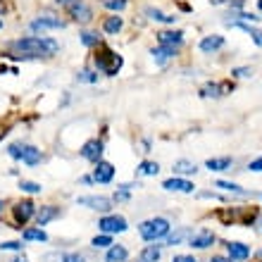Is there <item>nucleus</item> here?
I'll list each match as a JSON object with an SVG mask.
<instances>
[{
  "instance_id": "20e7f679",
  "label": "nucleus",
  "mask_w": 262,
  "mask_h": 262,
  "mask_svg": "<svg viewBox=\"0 0 262 262\" xmlns=\"http://www.w3.org/2000/svg\"><path fill=\"white\" fill-rule=\"evenodd\" d=\"M7 155H10L12 160L24 162L27 167L41 165V160H43V152L38 150L36 145H29V143H12V145H7Z\"/></svg>"
},
{
  "instance_id": "c756f323",
  "label": "nucleus",
  "mask_w": 262,
  "mask_h": 262,
  "mask_svg": "<svg viewBox=\"0 0 262 262\" xmlns=\"http://www.w3.org/2000/svg\"><path fill=\"white\" fill-rule=\"evenodd\" d=\"M79 41H81L86 48H96L98 43H103L96 31H81V34H79Z\"/></svg>"
},
{
  "instance_id": "2f4dec72",
  "label": "nucleus",
  "mask_w": 262,
  "mask_h": 262,
  "mask_svg": "<svg viewBox=\"0 0 262 262\" xmlns=\"http://www.w3.org/2000/svg\"><path fill=\"white\" fill-rule=\"evenodd\" d=\"M76 81L79 83H98V72L96 69H81V72H76Z\"/></svg>"
},
{
  "instance_id": "9d476101",
  "label": "nucleus",
  "mask_w": 262,
  "mask_h": 262,
  "mask_svg": "<svg viewBox=\"0 0 262 262\" xmlns=\"http://www.w3.org/2000/svg\"><path fill=\"white\" fill-rule=\"evenodd\" d=\"M50 29H64V19H60L55 14H41L31 21V31L36 36L43 34V31H50Z\"/></svg>"
},
{
  "instance_id": "b1692460",
  "label": "nucleus",
  "mask_w": 262,
  "mask_h": 262,
  "mask_svg": "<svg viewBox=\"0 0 262 262\" xmlns=\"http://www.w3.org/2000/svg\"><path fill=\"white\" fill-rule=\"evenodd\" d=\"M145 14H148L152 21H162V24H174V21H177L174 14H165L162 10H158V7H145Z\"/></svg>"
},
{
  "instance_id": "c9c22d12",
  "label": "nucleus",
  "mask_w": 262,
  "mask_h": 262,
  "mask_svg": "<svg viewBox=\"0 0 262 262\" xmlns=\"http://www.w3.org/2000/svg\"><path fill=\"white\" fill-rule=\"evenodd\" d=\"M62 262H86L81 253H62Z\"/></svg>"
},
{
  "instance_id": "4468645a",
  "label": "nucleus",
  "mask_w": 262,
  "mask_h": 262,
  "mask_svg": "<svg viewBox=\"0 0 262 262\" xmlns=\"http://www.w3.org/2000/svg\"><path fill=\"white\" fill-rule=\"evenodd\" d=\"M227 253H229V260H248L250 257V246H246V243L241 241H229L227 243Z\"/></svg>"
},
{
  "instance_id": "39448f33",
  "label": "nucleus",
  "mask_w": 262,
  "mask_h": 262,
  "mask_svg": "<svg viewBox=\"0 0 262 262\" xmlns=\"http://www.w3.org/2000/svg\"><path fill=\"white\" fill-rule=\"evenodd\" d=\"M55 3L60 7H64L69 17H72L74 21H79V24H89V21H93V10H91L83 0H55Z\"/></svg>"
},
{
  "instance_id": "2eb2a0df",
  "label": "nucleus",
  "mask_w": 262,
  "mask_h": 262,
  "mask_svg": "<svg viewBox=\"0 0 262 262\" xmlns=\"http://www.w3.org/2000/svg\"><path fill=\"white\" fill-rule=\"evenodd\" d=\"M200 53H205V55H212V53H217L220 48H224V36H217V34H212V36H205L203 41H200Z\"/></svg>"
},
{
  "instance_id": "f3484780",
  "label": "nucleus",
  "mask_w": 262,
  "mask_h": 262,
  "mask_svg": "<svg viewBox=\"0 0 262 262\" xmlns=\"http://www.w3.org/2000/svg\"><path fill=\"white\" fill-rule=\"evenodd\" d=\"M214 243V234L212 231H198V234H191V248L195 250H205Z\"/></svg>"
},
{
  "instance_id": "a878e982",
  "label": "nucleus",
  "mask_w": 262,
  "mask_h": 262,
  "mask_svg": "<svg viewBox=\"0 0 262 262\" xmlns=\"http://www.w3.org/2000/svg\"><path fill=\"white\" fill-rule=\"evenodd\" d=\"M205 167L210 172H224V169L231 167V158H210L205 162Z\"/></svg>"
},
{
  "instance_id": "bb28decb",
  "label": "nucleus",
  "mask_w": 262,
  "mask_h": 262,
  "mask_svg": "<svg viewBox=\"0 0 262 262\" xmlns=\"http://www.w3.org/2000/svg\"><path fill=\"white\" fill-rule=\"evenodd\" d=\"M158 172H160V165L158 162H150V160H143L136 169L138 177H158Z\"/></svg>"
},
{
  "instance_id": "ea45409f",
  "label": "nucleus",
  "mask_w": 262,
  "mask_h": 262,
  "mask_svg": "<svg viewBox=\"0 0 262 262\" xmlns=\"http://www.w3.org/2000/svg\"><path fill=\"white\" fill-rule=\"evenodd\" d=\"M248 169H250V172H262V158L253 160V162L248 165Z\"/></svg>"
},
{
  "instance_id": "aec40b11",
  "label": "nucleus",
  "mask_w": 262,
  "mask_h": 262,
  "mask_svg": "<svg viewBox=\"0 0 262 262\" xmlns=\"http://www.w3.org/2000/svg\"><path fill=\"white\" fill-rule=\"evenodd\" d=\"M124 29V19L119 17V14H112V17H105L103 21V31L105 34H110V36H117L119 31Z\"/></svg>"
},
{
  "instance_id": "9b49d317",
  "label": "nucleus",
  "mask_w": 262,
  "mask_h": 262,
  "mask_svg": "<svg viewBox=\"0 0 262 262\" xmlns=\"http://www.w3.org/2000/svg\"><path fill=\"white\" fill-rule=\"evenodd\" d=\"M91 179H93V184H110V181L115 179V165H112V162H105V160L96 162V169L91 174Z\"/></svg>"
},
{
  "instance_id": "5701e85b",
  "label": "nucleus",
  "mask_w": 262,
  "mask_h": 262,
  "mask_svg": "<svg viewBox=\"0 0 262 262\" xmlns=\"http://www.w3.org/2000/svg\"><path fill=\"white\" fill-rule=\"evenodd\" d=\"M150 55L155 57V62H167L169 57L177 55V48H172V46H158V48L150 50Z\"/></svg>"
},
{
  "instance_id": "f8f14e48",
  "label": "nucleus",
  "mask_w": 262,
  "mask_h": 262,
  "mask_svg": "<svg viewBox=\"0 0 262 262\" xmlns=\"http://www.w3.org/2000/svg\"><path fill=\"white\" fill-rule=\"evenodd\" d=\"M62 214V210L57 205H41V207H36V214H34V220H36V227H46V224H50L53 220H57Z\"/></svg>"
},
{
  "instance_id": "a19ab883",
  "label": "nucleus",
  "mask_w": 262,
  "mask_h": 262,
  "mask_svg": "<svg viewBox=\"0 0 262 262\" xmlns=\"http://www.w3.org/2000/svg\"><path fill=\"white\" fill-rule=\"evenodd\" d=\"M172 262H198L193 255H174Z\"/></svg>"
},
{
  "instance_id": "473e14b6",
  "label": "nucleus",
  "mask_w": 262,
  "mask_h": 262,
  "mask_svg": "<svg viewBox=\"0 0 262 262\" xmlns=\"http://www.w3.org/2000/svg\"><path fill=\"white\" fill-rule=\"evenodd\" d=\"M217 188H224V191H229V193H238V195H248V191L243 186H238V184H231V181H217Z\"/></svg>"
},
{
  "instance_id": "dca6fc26",
  "label": "nucleus",
  "mask_w": 262,
  "mask_h": 262,
  "mask_svg": "<svg viewBox=\"0 0 262 262\" xmlns=\"http://www.w3.org/2000/svg\"><path fill=\"white\" fill-rule=\"evenodd\" d=\"M229 91H231V83H229V81L205 83V86L200 89V96H205V98H220V96H224V93H229Z\"/></svg>"
},
{
  "instance_id": "e433bc0d",
  "label": "nucleus",
  "mask_w": 262,
  "mask_h": 262,
  "mask_svg": "<svg viewBox=\"0 0 262 262\" xmlns=\"http://www.w3.org/2000/svg\"><path fill=\"white\" fill-rule=\"evenodd\" d=\"M21 241H3L0 243V250H21Z\"/></svg>"
},
{
  "instance_id": "c03bdc74",
  "label": "nucleus",
  "mask_w": 262,
  "mask_h": 262,
  "mask_svg": "<svg viewBox=\"0 0 262 262\" xmlns=\"http://www.w3.org/2000/svg\"><path fill=\"white\" fill-rule=\"evenodd\" d=\"M257 7H260V10H262V0H257Z\"/></svg>"
},
{
  "instance_id": "423d86ee",
  "label": "nucleus",
  "mask_w": 262,
  "mask_h": 262,
  "mask_svg": "<svg viewBox=\"0 0 262 262\" xmlns=\"http://www.w3.org/2000/svg\"><path fill=\"white\" fill-rule=\"evenodd\" d=\"M10 210H12V222L17 224V229H21L29 220H34V214H36L34 200H29V198L17 200V203H14V205L10 207Z\"/></svg>"
},
{
  "instance_id": "cd10ccee",
  "label": "nucleus",
  "mask_w": 262,
  "mask_h": 262,
  "mask_svg": "<svg viewBox=\"0 0 262 262\" xmlns=\"http://www.w3.org/2000/svg\"><path fill=\"white\" fill-rule=\"evenodd\" d=\"M19 191L21 193H27V195H38L43 191V186L38 184V181H27V179H21L19 181Z\"/></svg>"
},
{
  "instance_id": "ddd939ff",
  "label": "nucleus",
  "mask_w": 262,
  "mask_h": 262,
  "mask_svg": "<svg viewBox=\"0 0 262 262\" xmlns=\"http://www.w3.org/2000/svg\"><path fill=\"white\" fill-rule=\"evenodd\" d=\"M162 188L165 191H174V193H193V184L186 179H181V177H172V179H167L165 184H162Z\"/></svg>"
},
{
  "instance_id": "4c0bfd02",
  "label": "nucleus",
  "mask_w": 262,
  "mask_h": 262,
  "mask_svg": "<svg viewBox=\"0 0 262 262\" xmlns=\"http://www.w3.org/2000/svg\"><path fill=\"white\" fill-rule=\"evenodd\" d=\"M236 19H243V21H257L260 17H257V14H248V12H238V14H236Z\"/></svg>"
},
{
  "instance_id": "6e6552de",
  "label": "nucleus",
  "mask_w": 262,
  "mask_h": 262,
  "mask_svg": "<svg viewBox=\"0 0 262 262\" xmlns=\"http://www.w3.org/2000/svg\"><path fill=\"white\" fill-rule=\"evenodd\" d=\"M76 205L89 207L93 212H103V214L112 212V198H107V195H79Z\"/></svg>"
},
{
  "instance_id": "a211bd4d",
  "label": "nucleus",
  "mask_w": 262,
  "mask_h": 262,
  "mask_svg": "<svg viewBox=\"0 0 262 262\" xmlns=\"http://www.w3.org/2000/svg\"><path fill=\"white\" fill-rule=\"evenodd\" d=\"M158 43L160 46H172V48H179L181 43H184V31H160Z\"/></svg>"
},
{
  "instance_id": "0eeeda50",
  "label": "nucleus",
  "mask_w": 262,
  "mask_h": 262,
  "mask_svg": "<svg viewBox=\"0 0 262 262\" xmlns=\"http://www.w3.org/2000/svg\"><path fill=\"white\" fill-rule=\"evenodd\" d=\"M98 229H100V234H124L126 229H129V224H126V220L122 217V214H103L100 220H98Z\"/></svg>"
},
{
  "instance_id": "393cba45",
  "label": "nucleus",
  "mask_w": 262,
  "mask_h": 262,
  "mask_svg": "<svg viewBox=\"0 0 262 262\" xmlns=\"http://www.w3.org/2000/svg\"><path fill=\"white\" fill-rule=\"evenodd\" d=\"M231 27H236V29H241V31H246V34H250V38L255 41V46H260V48H262V31H260V29L250 27V24H246V21H234Z\"/></svg>"
},
{
  "instance_id": "c85d7f7f",
  "label": "nucleus",
  "mask_w": 262,
  "mask_h": 262,
  "mask_svg": "<svg viewBox=\"0 0 262 262\" xmlns=\"http://www.w3.org/2000/svg\"><path fill=\"white\" fill-rule=\"evenodd\" d=\"M172 172L181 174V177H184V174H195V165L193 162H188V160H177L174 167H172Z\"/></svg>"
},
{
  "instance_id": "72a5a7b5",
  "label": "nucleus",
  "mask_w": 262,
  "mask_h": 262,
  "mask_svg": "<svg viewBox=\"0 0 262 262\" xmlns=\"http://www.w3.org/2000/svg\"><path fill=\"white\" fill-rule=\"evenodd\" d=\"M91 246H93V248H110V246H112V236L110 234H98V236H93Z\"/></svg>"
},
{
  "instance_id": "37998d69",
  "label": "nucleus",
  "mask_w": 262,
  "mask_h": 262,
  "mask_svg": "<svg viewBox=\"0 0 262 262\" xmlns=\"http://www.w3.org/2000/svg\"><path fill=\"white\" fill-rule=\"evenodd\" d=\"M12 262H27V260H21V257H17V260H12Z\"/></svg>"
},
{
  "instance_id": "58836bf2",
  "label": "nucleus",
  "mask_w": 262,
  "mask_h": 262,
  "mask_svg": "<svg viewBox=\"0 0 262 262\" xmlns=\"http://www.w3.org/2000/svg\"><path fill=\"white\" fill-rule=\"evenodd\" d=\"M231 74H234V76H250V74H253V69H250V67H238V69H234Z\"/></svg>"
},
{
  "instance_id": "79ce46f5",
  "label": "nucleus",
  "mask_w": 262,
  "mask_h": 262,
  "mask_svg": "<svg viewBox=\"0 0 262 262\" xmlns=\"http://www.w3.org/2000/svg\"><path fill=\"white\" fill-rule=\"evenodd\" d=\"M210 262H231V260H229V257H222V255H214Z\"/></svg>"
},
{
  "instance_id": "6ab92c4d",
  "label": "nucleus",
  "mask_w": 262,
  "mask_h": 262,
  "mask_svg": "<svg viewBox=\"0 0 262 262\" xmlns=\"http://www.w3.org/2000/svg\"><path fill=\"white\" fill-rule=\"evenodd\" d=\"M129 260V250L124 248V246H115L112 243L110 248H107V253H105V262H126Z\"/></svg>"
},
{
  "instance_id": "49530a36",
  "label": "nucleus",
  "mask_w": 262,
  "mask_h": 262,
  "mask_svg": "<svg viewBox=\"0 0 262 262\" xmlns=\"http://www.w3.org/2000/svg\"><path fill=\"white\" fill-rule=\"evenodd\" d=\"M260 255H262V250H260Z\"/></svg>"
},
{
  "instance_id": "f257e3e1",
  "label": "nucleus",
  "mask_w": 262,
  "mask_h": 262,
  "mask_svg": "<svg viewBox=\"0 0 262 262\" xmlns=\"http://www.w3.org/2000/svg\"><path fill=\"white\" fill-rule=\"evenodd\" d=\"M10 48L17 50V55H10L12 60H29V57H53L60 50V43L48 36H24L10 43Z\"/></svg>"
},
{
  "instance_id": "4be33fe9",
  "label": "nucleus",
  "mask_w": 262,
  "mask_h": 262,
  "mask_svg": "<svg viewBox=\"0 0 262 262\" xmlns=\"http://www.w3.org/2000/svg\"><path fill=\"white\" fill-rule=\"evenodd\" d=\"M162 255V246H145L138 255V262H160Z\"/></svg>"
},
{
  "instance_id": "a18cd8bd",
  "label": "nucleus",
  "mask_w": 262,
  "mask_h": 262,
  "mask_svg": "<svg viewBox=\"0 0 262 262\" xmlns=\"http://www.w3.org/2000/svg\"><path fill=\"white\" fill-rule=\"evenodd\" d=\"M0 212H3V200H0Z\"/></svg>"
},
{
  "instance_id": "f704fd0d",
  "label": "nucleus",
  "mask_w": 262,
  "mask_h": 262,
  "mask_svg": "<svg viewBox=\"0 0 262 262\" xmlns=\"http://www.w3.org/2000/svg\"><path fill=\"white\" fill-rule=\"evenodd\" d=\"M100 3H103V7L112 10V12H119V10L126 7V0H100Z\"/></svg>"
},
{
  "instance_id": "7ed1b4c3",
  "label": "nucleus",
  "mask_w": 262,
  "mask_h": 262,
  "mask_svg": "<svg viewBox=\"0 0 262 262\" xmlns=\"http://www.w3.org/2000/svg\"><path fill=\"white\" fill-rule=\"evenodd\" d=\"M169 222L165 220V217H150V220H145L138 224V234H141V238L148 243H155L160 241V238H165L167 234H169Z\"/></svg>"
},
{
  "instance_id": "7c9ffc66",
  "label": "nucleus",
  "mask_w": 262,
  "mask_h": 262,
  "mask_svg": "<svg viewBox=\"0 0 262 262\" xmlns=\"http://www.w3.org/2000/svg\"><path fill=\"white\" fill-rule=\"evenodd\" d=\"M191 234V231H188V229H177V231H174V234H167L165 238V246H179L181 241H184V238H186V236Z\"/></svg>"
},
{
  "instance_id": "412c9836",
  "label": "nucleus",
  "mask_w": 262,
  "mask_h": 262,
  "mask_svg": "<svg viewBox=\"0 0 262 262\" xmlns=\"http://www.w3.org/2000/svg\"><path fill=\"white\" fill-rule=\"evenodd\" d=\"M21 238L24 241H36V243H46L48 241V234L43 231L41 227H27L21 231Z\"/></svg>"
},
{
  "instance_id": "1a4fd4ad",
  "label": "nucleus",
  "mask_w": 262,
  "mask_h": 262,
  "mask_svg": "<svg viewBox=\"0 0 262 262\" xmlns=\"http://www.w3.org/2000/svg\"><path fill=\"white\" fill-rule=\"evenodd\" d=\"M103 152H105V143L100 141V138H89L86 143L81 145V150H79V155H81L83 160H89V162H100L103 160Z\"/></svg>"
},
{
  "instance_id": "f03ea898",
  "label": "nucleus",
  "mask_w": 262,
  "mask_h": 262,
  "mask_svg": "<svg viewBox=\"0 0 262 262\" xmlns=\"http://www.w3.org/2000/svg\"><path fill=\"white\" fill-rule=\"evenodd\" d=\"M93 64H96V72L105 76H117L124 60L119 53L110 48V46H105V43H98L96 46V55H93Z\"/></svg>"
}]
</instances>
